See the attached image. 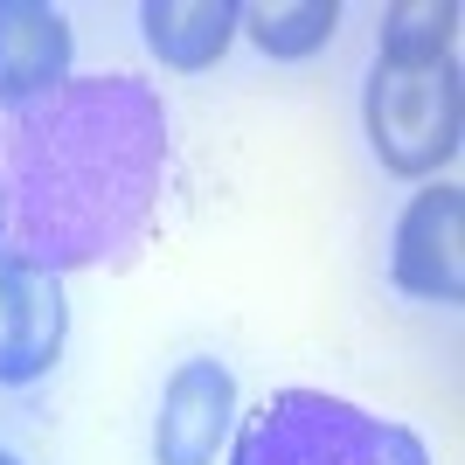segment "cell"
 <instances>
[{"label":"cell","mask_w":465,"mask_h":465,"mask_svg":"<svg viewBox=\"0 0 465 465\" xmlns=\"http://www.w3.org/2000/svg\"><path fill=\"white\" fill-rule=\"evenodd\" d=\"M167 188V104L139 77H70L7 118V257L49 278L125 264Z\"/></svg>","instance_id":"obj_1"},{"label":"cell","mask_w":465,"mask_h":465,"mask_svg":"<svg viewBox=\"0 0 465 465\" xmlns=\"http://www.w3.org/2000/svg\"><path fill=\"white\" fill-rule=\"evenodd\" d=\"M451 0H403L382 15L369 70V146L389 174L430 181L459 153V63H451Z\"/></svg>","instance_id":"obj_2"},{"label":"cell","mask_w":465,"mask_h":465,"mask_svg":"<svg viewBox=\"0 0 465 465\" xmlns=\"http://www.w3.org/2000/svg\"><path fill=\"white\" fill-rule=\"evenodd\" d=\"M230 465H430L424 438L396 417L327 396V389H278L251 417H236Z\"/></svg>","instance_id":"obj_3"},{"label":"cell","mask_w":465,"mask_h":465,"mask_svg":"<svg viewBox=\"0 0 465 465\" xmlns=\"http://www.w3.org/2000/svg\"><path fill=\"white\" fill-rule=\"evenodd\" d=\"M389 278H396V292L430 299V306H459L465 299V194L451 181H430L396 215Z\"/></svg>","instance_id":"obj_4"},{"label":"cell","mask_w":465,"mask_h":465,"mask_svg":"<svg viewBox=\"0 0 465 465\" xmlns=\"http://www.w3.org/2000/svg\"><path fill=\"white\" fill-rule=\"evenodd\" d=\"M236 438V375L215 354L174 361L153 417V465H215Z\"/></svg>","instance_id":"obj_5"},{"label":"cell","mask_w":465,"mask_h":465,"mask_svg":"<svg viewBox=\"0 0 465 465\" xmlns=\"http://www.w3.org/2000/svg\"><path fill=\"white\" fill-rule=\"evenodd\" d=\"M70 341V299L63 278L0 257V389H28L63 361Z\"/></svg>","instance_id":"obj_6"},{"label":"cell","mask_w":465,"mask_h":465,"mask_svg":"<svg viewBox=\"0 0 465 465\" xmlns=\"http://www.w3.org/2000/svg\"><path fill=\"white\" fill-rule=\"evenodd\" d=\"M70 84V21L49 0H0V104L28 112Z\"/></svg>","instance_id":"obj_7"},{"label":"cell","mask_w":465,"mask_h":465,"mask_svg":"<svg viewBox=\"0 0 465 465\" xmlns=\"http://www.w3.org/2000/svg\"><path fill=\"white\" fill-rule=\"evenodd\" d=\"M139 35L167 70H209L236 42V0H146L139 7Z\"/></svg>","instance_id":"obj_8"},{"label":"cell","mask_w":465,"mask_h":465,"mask_svg":"<svg viewBox=\"0 0 465 465\" xmlns=\"http://www.w3.org/2000/svg\"><path fill=\"white\" fill-rule=\"evenodd\" d=\"M236 28H251V42L272 63H306L333 42L341 7L333 0H272V7H236Z\"/></svg>","instance_id":"obj_9"},{"label":"cell","mask_w":465,"mask_h":465,"mask_svg":"<svg viewBox=\"0 0 465 465\" xmlns=\"http://www.w3.org/2000/svg\"><path fill=\"white\" fill-rule=\"evenodd\" d=\"M0 257H7V209H0Z\"/></svg>","instance_id":"obj_10"},{"label":"cell","mask_w":465,"mask_h":465,"mask_svg":"<svg viewBox=\"0 0 465 465\" xmlns=\"http://www.w3.org/2000/svg\"><path fill=\"white\" fill-rule=\"evenodd\" d=\"M0 465H21V459H15V451H7V445H0Z\"/></svg>","instance_id":"obj_11"}]
</instances>
